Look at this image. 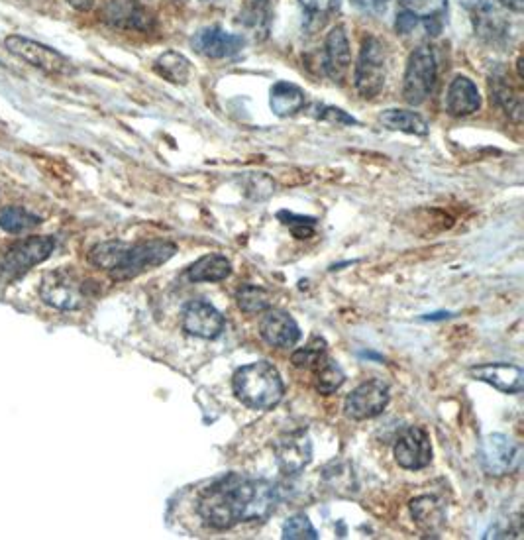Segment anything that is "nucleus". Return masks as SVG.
<instances>
[{"label":"nucleus","instance_id":"obj_1","mask_svg":"<svg viewBox=\"0 0 524 540\" xmlns=\"http://www.w3.org/2000/svg\"><path fill=\"white\" fill-rule=\"evenodd\" d=\"M279 503V491L267 480L228 474L207 487L197 503L199 517L218 531L238 523L265 521Z\"/></svg>","mask_w":524,"mask_h":540},{"label":"nucleus","instance_id":"obj_2","mask_svg":"<svg viewBox=\"0 0 524 540\" xmlns=\"http://www.w3.org/2000/svg\"><path fill=\"white\" fill-rule=\"evenodd\" d=\"M177 254V246L167 240H150L138 244H126L110 240L97 244L89 252V262L99 270H105L116 281H128L144 271L163 266Z\"/></svg>","mask_w":524,"mask_h":540},{"label":"nucleus","instance_id":"obj_3","mask_svg":"<svg viewBox=\"0 0 524 540\" xmlns=\"http://www.w3.org/2000/svg\"><path fill=\"white\" fill-rule=\"evenodd\" d=\"M232 389L242 405L256 411H269L277 407L285 395V385L277 368L265 360L236 370Z\"/></svg>","mask_w":524,"mask_h":540},{"label":"nucleus","instance_id":"obj_4","mask_svg":"<svg viewBox=\"0 0 524 540\" xmlns=\"http://www.w3.org/2000/svg\"><path fill=\"white\" fill-rule=\"evenodd\" d=\"M436 55L430 46H420L417 48L407 63L405 71V85H403V95L405 101L413 107H419L426 103L436 87Z\"/></svg>","mask_w":524,"mask_h":540},{"label":"nucleus","instance_id":"obj_5","mask_svg":"<svg viewBox=\"0 0 524 540\" xmlns=\"http://www.w3.org/2000/svg\"><path fill=\"white\" fill-rule=\"evenodd\" d=\"M42 299L59 311H77L87 301V283L73 270H55L44 275Z\"/></svg>","mask_w":524,"mask_h":540},{"label":"nucleus","instance_id":"obj_6","mask_svg":"<svg viewBox=\"0 0 524 540\" xmlns=\"http://www.w3.org/2000/svg\"><path fill=\"white\" fill-rule=\"evenodd\" d=\"M479 462L487 476L501 478L513 474L521 464V448L507 434L493 432L483 438L479 448Z\"/></svg>","mask_w":524,"mask_h":540},{"label":"nucleus","instance_id":"obj_7","mask_svg":"<svg viewBox=\"0 0 524 540\" xmlns=\"http://www.w3.org/2000/svg\"><path fill=\"white\" fill-rule=\"evenodd\" d=\"M387 73V55L383 44L369 36L362 44L360 59L356 65V87L362 97L373 99L381 93Z\"/></svg>","mask_w":524,"mask_h":540},{"label":"nucleus","instance_id":"obj_8","mask_svg":"<svg viewBox=\"0 0 524 540\" xmlns=\"http://www.w3.org/2000/svg\"><path fill=\"white\" fill-rule=\"evenodd\" d=\"M53 248L55 240L50 236H30L6 250L0 268L8 277H18L30 268L46 262L52 256Z\"/></svg>","mask_w":524,"mask_h":540},{"label":"nucleus","instance_id":"obj_9","mask_svg":"<svg viewBox=\"0 0 524 540\" xmlns=\"http://www.w3.org/2000/svg\"><path fill=\"white\" fill-rule=\"evenodd\" d=\"M391 401L389 387L381 379H371L358 385L344 401V413L352 421H367L381 415Z\"/></svg>","mask_w":524,"mask_h":540},{"label":"nucleus","instance_id":"obj_10","mask_svg":"<svg viewBox=\"0 0 524 540\" xmlns=\"http://www.w3.org/2000/svg\"><path fill=\"white\" fill-rule=\"evenodd\" d=\"M4 48L12 55H16L18 59L26 61L28 65L44 71V73H50V75H57V73H63L65 67H67V59L63 55L59 54L57 50H53L50 46H44L36 40H30V38H24V36H8L4 40Z\"/></svg>","mask_w":524,"mask_h":540},{"label":"nucleus","instance_id":"obj_11","mask_svg":"<svg viewBox=\"0 0 524 540\" xmlns=\"http://www.w3.org/2000/svg\"><path fill=\"white\" fill-rule=\"evenodd\" d=\"M275 460L283 474L303 472L313 460V442L303 431L289 432L275 442Z\"/></svg>","mask_w":524,"mask_h":540},{"label":"nucleus","instance_id":"obj_12","mask_svg":"<svg viewBox=\"0 0 524 540\" xmlns=\"http://www.w3.org/2000/svg\"><path fill=\"white\" fill-rule=\"evenodd\" d=\"M226 321L222 313L205 299L191 301L183 311V330L191 336L214 340L224 332Z\"/></svg>","mask_w":524,"mask_h":540},{"label":"nucleus","instance_id":"obj_13","mask_svg":"<svg viewBox=\"0 0 524 540\" xmlns=\"http://www.w3.org/2000/svg\"><path fill=\"white\" fill-rule=\"evenodd\" d=\"M395 460L405 470H422L432 462V444L428 432L409 427L397 438Z\"/></svg>","mask_w":524,"mask_h":540},{"label":"nucleus","instance_id":"obj_14","mask_svg":"<svg viewBox=\"0 0 524 540\" xmlns=\"http://www.w3.org/2000/svg\"><path fill=\"white\" fill-rule=\"evenodd\" d=\"M103 18L120 30L148 32L154 28V16L140 0H108L103 8Z\"/></svg>","mask_w":524,"mask_h":540},{"label":"nucleus","instance_id":"obj_15","mask_svg":"<svg viewBox=\"0 0 524 540\" xmlns=\"http://www.w3.org/2000/svg\"><path fill=\"white\" fill-rule=\"evenodd\" d=\"M263 340L273 348H293L301 340V328L285 311H267L260 323Z\"/></svg>","mask_w":524,"mask_h":540},{"label":"nucleus","instance_id":"obj_16","mask_svg":"<svg viewBox=\"0 0 524 540\" xmlns=\"http://www.w3.org/2000/svg\"><path fill=\"white\" fill-rule=\"evenodd\" d=\"M195 50L210 59H224L238 54L244 48V38L230 34L222 28H205L193 38Z\"/></svg>","mask_w":524,"mask_h":540},{"label":"nucleus","instance_id":"obj_17","mask_svg":"<svg viewBox=\"0 0 524 540\" xmlns=\"http://www.w3.org/2000/svg\"><path fill=\"white\" fill-rule=\"evenodd\" d=\"M470 376L503 393L517 395L524 387V372L515 364H481L473 366Z\"/></svg>","mask_w":524,"mask_h":540},{"label":"nucleus","instance_id":"obj_18","mask_svg":"<svg viewBox=\"0 0 524 540\" xmlns=\"http://www.w3.org/2000/svg\"><path fill=\"white\" fill-rule=\"evenodd\" d=\"M352 52L350 42L342 26H336L328 38L324 48V71L332 81H342L350 69Z\"/></svg>","mask_w":524,"mask_h":540},{"label":"nucleus","instance_id":"obj_19","mask_svg":"<svg viewBox=\"0 0 524 540\" xmlns=\"http://www.w3.org/2000/svg\"><path fill=\"white\" fill-rule=\"evenodd\" d=\"M479 107H481V97L475 83L464 75H458L448 89L446 110L452 116H468L475 110H479Z\"/></svg>","mask_w":524,"mask_h":540},{"label":"nucleus","instance_id":"obj_20","mask_svg":"<svg viewBox=\"0 0 524 540\" xmlns=\"http://www.w3.org/2000/svg\"><path fill=\"white\" fill-rule=\"evenodd\" d=\"M399 14L413 18L417 24L424 22L426 30L438 34L442 24L440 18L448 8V0H399Z\"/></svg>","mask_w":524,"mask_h":540},{"label":"nucleus","instance_id":"obj_21","mask_svg":"<svg viewBox=\"0 0 524 540\" xmlns=\"http://www.w3.org/2000/svg\"><path fill=\"white\" fill-rule=\"evenodd\" d=\"M411 515L426 533H440L446 525V509L434 495H420L411 501Z\"/></svg>","mask_w":524,"mask_h":540},{"label":"nucleus","instance_id":"obj_22","mask_svg":"<svg viewBox=\"0 0 524 540\" xmlns=\"http://www.w3.org/2000/svg\"><path fill=\"white\" fill-rule=\"evenodd\" d=\"M271 18L273 12L269 0H248L244 10L240 12V24L246 28V34H250L258 42L267 38Z\"/></svg>","mask_w":524,"mask_h":540},{"label":"nucleus","instance_id":"obj_23","mask_svg":"<svg viewBox=\"0 0 524 540\" xmlns=\"http://www.w3.org/2000/svg\"><path fill=\"white\" fill-rule=\"evenodd\" d=\"M269 105H271V110L277 116L287 118V116H293V114L301 112L307 105V99H305L303 89H299L293 83L281 81V83L273 85L271 95H269Z\"/></svg>","mask_w":524,"mask_h":540},{"label":"nucleus","instance_id":"obj_24","mask_svg":"<svg viewBox=\"0 0 524 540\" xmlns=\"http://www.w3.org/2000/svg\"><path fill=\"white\" fill-rule=\"evenodd\" d=\"M379 122L387 130H397L405 134L426 136L428 134V122L420 116L419 112L403 110V108H389L379 116Z\"/></svg>","mask_w":524,"mask_h":540},{"label":"nucleus","instance_id":"obj_25","mask_svg":"<svg viewBox=\"0 0 524 540\" xmlns=\"http://www.w3.org/2000/svg\"><path fill=\"white\" fill-rule=\"evenodd\" d=\"M232 273V264L226 256L222 254H209V256H203L201 260H197L189 270H187V277L193 281V283H201V281H222L226 279L228 275Z\"/></svg>","mask_w":524,"mask_h":540},{"label":"nucleus","instance_id":"obj_26","mask_svg":"<svg viewBox=\"0 0 524 540\" xmlns=\"http://www.w3.org/2000/svg\"><path fill=\"white\" fill-rule=\"evenodd\" d=\"M491 93H493L495 101L503 107V110L509 116H513V120L521 122V114H523L521 93L511 85V81H507V77H503V75L491 77Z\"/></svg>","mask_w":524,"mask_h":540},{"label":"nucleus","instance_id":"obj_27","mask_svg":"<svg viewBox=\"0 0 524 540\" xmlns=\"http://www.w3.org/2000/svg\"><path fill=\"white\" fill-rule=\"evenodd\" d=\"M313 372H315L316 391L322 395L336 393L346 381L342 368L336 362H332L330 358L320 362Z\"/></svg>","mask_w":524,"mask_h":540},{"label":"nucleus","instance_id":"obj_28","mask_svg":"<svg viewBox=\"0 0 524 540\" xmlns=\"http://www.w3.org/2000/svg\"><path fill=\"white\" fill-rule=\"evenodd\" d=\"M156 71L163 79L171 81V83H185L191 71L189 59L175 52H167V54L159 55L156 61Z\"/></svg>","mask_w":524,"mask_h":540},{"label":"nucleus","instance_id":"obj_29","mask_svg":"<svg viewBox=\"0 0 524 540\" xmlns=\"http://www.w3.org/2000/svg\"><path fill=\"white\" fill-rule=\"evenodd\" d=\"M236 303L244 313L256 315V313H263L271 307V295L267 289L258 287V285H244L236 293Z\"/></svg>","mask_w":524,"mask_h":540},{"label":"nucleus","instance_id":"obj_30","mask_svg":"<svg viewBox=\"0 0 524 540\" xmlns=\"http://www.w3.org/2000/svg\"><path fill=\"white\" fill-rule=\"evenodd\" d=\"M42 222L40 216L24 211L22 207H6L0 211V228L10 234H22Z\"/></svg>","mask_w":524,"mask_h":540},{"label":"nucleus","instance_id":"obj_31","mask_svg":"<svg viewBox=\"0 0 524 540\" xmlns=\"http://www.w3.org/2000/svg\"><path fill=\"white\" fill-rule=\"evenodd\" d=\"M322 480L324 484L334 489L336 493H352V489H356V480L352 474L350 464L346 462H332L324 468L322 472Z\"/></svg>","mask_w":524,"mask_h":540},{"label":"nucleus","instance_id":"obj_32","mask_svg":"<svg viewBox=\"0 0 524 540\" xmlns=\"http://www.w3.org/2000/svg\"><path fill=\"white\" fill-rule=\"evenodd\" d=\"M328 358V348L324 338L313 336L309 340V344L305 348H299L297 352H293L291 362L295 368H305V370H315L320 362H324Z\"/></svg>","mask_w":524,"mask_h":540},{"label":"nucleus","instance_id":"obj_33","mask_svg":"<svg viewBox=\"0 0 524 540\" xmlns=\"http://www.w3.org/2000/svg\"><path fill=\"white\" fill-rule=\"evenodd\" d=\"M281 537L285 540H316L318 533L307 515H293L285 521Z\"/></svg>","mask_w":524,"mask_h":540},{"label":"nucleus","instance_id":"obj_34","mask_svg":"<svg viewBox=\"0 0 524 540\" xmlns=\"http://www.w3.org/2000/svg\"><path fill=\"white\" fill-rule=\"evenodd\" d=\"M279 218L283 224L291 228V232L297 238H311L315 234L316 220L311 216L293 215V213H279Z\"/></svg>","mask_w":524,"mask_h":540},{"label":"nucleus","instance_id":"obj_35","mask_svg":"<svg viewBox=\"0 0 524 540\" xmlns=\"http://www.w3.org/2000/svg\"><path fill=\"white\" fill-rule=\"evenodd\" d=\"M316 118L320 120H328V122H334V124H358V120L350 114H346L342 108L334 107H316Z\"/></svg>","mask_w":524,"mask_h":540},{"label":"nucleus","instance_id":"obj_36","mask_svg":"<svg viewBox=\"0 0 524 540\" xmlns=\"http://www.w3.org/2000/svg\"><path fill=\"white\" fill-rule=\"evenodd\" d=\"M309 12H315V14H326V12H332L338 8L340 0H299Z\"/></svg>","mask_w":524,"mask_h":540},{"label":"nucleus","instance_id":"obj_37","mask_svg":"<svg viewBox=\"0 0 524 540\" xmlns=\"http://www.w3.org/2000/svg\"><path fill=\"white\" fill-rule=\"evenodd\" d=\"M464 8L472 10L473 14H481V12H489L495 8L497 0H458Z\"/></svg>","mask_w":524,"mask_h":540},{"label":"nucleus","instance_id":"obj_38","mask_svg":"<svg viewBox=\"0 0 524 540\" xmlns=\"http://www.w3.org/2000/svg\"><path fill=\"white\" fill-rule=\"evenodd\" d=\"M387 2H389V0H354V4L360 6V8H364V10H379V8H383Z\"/></svg>","mask_w":524,"mask_h":540},{"label":"nucleus","instance_id":"obj_39","mask_svg":"<svg viewBox=\"0 0 524 540\" xmlns=\"http://www.w3.org/2000/svg\"><path fill=\"white\" fill-rule=\"evenodd\" d=\"M67 2L77 10H91L95 4V0H67Z\"/></svg>","mask_w":524,"mask_h":540},{"label":"nucleus","instance_id":"obj_40","mask_svg":"<svg viewBox=\"0 0 524 540\" xmlns=\"http://www.w3.org/2000/svg\"><path fill=\"white\" fill-rule=\"evenodd\" d=\"M503 4H505L509 10L517 12V14L523 12L524 0H503Z\"/></svg>","mask_w":524,"mask_h":540},{"label":"nucleus","instance_id":"obj_41","mask_svg":"<svg viewBox=\"0 0 524 540\" xmlns=\"http://www.w3.org/2000/svg\"><path fill=\"white\" fill-rule=\"evenodd\" d=\"M0 63H2V61H0Z\"/></svg>","mask_w":524,"mask_h":540}]
</instances>
